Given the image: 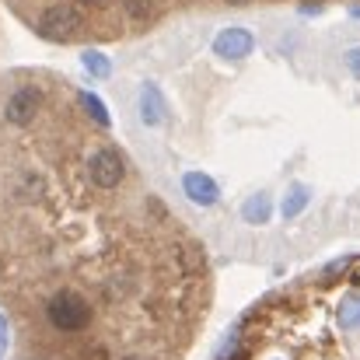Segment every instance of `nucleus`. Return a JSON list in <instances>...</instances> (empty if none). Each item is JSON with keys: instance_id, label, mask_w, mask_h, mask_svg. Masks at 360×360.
I'll use <instances>...</instances> for the list:
<instances>
[{"instance_id": "1", "label": "nucleus", "mask_w": 360, "mask_h": 360, "mask_svg": "<svg viewBox=\"0 0 360 360\" xmlns=\"http://www.w3.org/2000/svg\"><path fill=\"white\" fill-rule=\"evenodd\" d=\"M46 319H49L53 329H60V333H77V329H84V326L91 322V304H88L81 294H74V290H60V294L49 297Z\"/></svg>"}, {"instance_id": "17", "label": "nucleus", "mask_w": 360, "mask_h": 360, "mask_svg": "<svg viewBox=\"0 0 360 360\" xmlns=\"http://www.w3.org/2000/svg\"><path fill=\"white\" fill-rule=\"evenodd\" d=\"M231 4H241V0H231Z\"/></svg>"}, {"instance_id": "9", "label": "nucleus", "mask_w": 360, "mask_h": 360, "mask_svg": "<svg viewBox=\"0 0 360 360\" xmlns=\"http://www.w3.org/2000/svg\"><path fill=\"white\" fill-rule=\"evenodd\" d=\"M308 200H311V193H308V186H301V182H294V186L287 189V196H283V203H280V214H283L287 221H294V217H301V214H304V207H308Z\"/></svg>"}, {"instance_id": "11", "label": "nucleus", "mask_w": 360, "mask_h": 360, "mask_svg": "<svg viewBox=\"0 0 360 360\" xmlns=\"http://www.w3.org/2000/svg\"><path fill=\"white\" fill-rule=\"evenodd\" d=\"M81 109H84V112H88L95 122H98V126H109V122H112V120H109V112H105V105H102V102H98L91 91H81Z\"/></svg>"}, {"instance_id": "7", "label": "nucleus", "mask_w": 360, "mask_h": 360, "mask_svg": "<svg viewBox=\"0 0 360 360\" xmlns=\"http://www.w3.org/2000/svg\"><path fill=\"white\" fill-rule=\"evenodd\" d=\"M140 120H143V126H161L165 122V95L150 81L140 88Z\"/></svg>"}, {"instance_id": "10", "label": "nucleus", "mask_w": 360, "mask_h": 360, "mask_svg": "<svg viewBox=\"0 0 360 360\" xmlns=\"http://www.w3.org/2000/svg\"><path fill=\"white\" fill-rule=\"evenodd\" d=\"M336 319H340V326H343V329H360V294L343 297V304H340Z\"/></svg>"}, {"instance_id": "4", "label": "nucleus", "mask_w": 360, "mask_h": 360, "mask_svg": "<svg viewBox=\"0 0 360 360\" xmlns=\"http://www.w3.org/2000/svg\"><path fill=\"white\" fill-rule=\"evenodd\" d=\"M42 109V95L39 88H18L7 102H4V120L11 126H28Z\"/></svg>"}, {"instance_id": "8", "label": "nucleus", "mask_w": 360, "mask_h": 360, "mask_svg": "<svg viewBox=\"0 0 360 360\" xmlns=\"http://www.w3.org/2000/svg\"><path fill=\"white\" fill-rule=\"evenodd\" d=\"M241 217H245L248 224H269V217H273V200H269V193L248 196V200L241 203Z\"/></svg>"}, {"instance_id": "3", "label": "nucleus", "mask_w": 360, "mask_h": 360, "mask_svg": "<svg viewBox=\"0 0 360 360\" xmlns=\"http://www.w3.org/2000/svg\"><path fill=\"white\" fill-rule=\"evenodd\" d=\"M88 175H91V182L98 189H116L122 182V175H126V165H122L120 150H112V147L95 150L91 161H88Z\"/></svg>"}, {"instance_id": "5", "label": "nucleus", "mask_w": 360, "mask_h": 360, "mask_svg": "<svg viewBox=\"0 0 360 360\" xmlns=\"http://www.w3.org/2000/svg\"><path fill=\"white\" fill-rule=\"evenodd\" d=\"M182 193H186V200L196 203V207H214V203L221 200V189H217V182H214L207 172H186V175H182Z\"/></svg>"}, {"instance_id": "2", "label": "nucleus", "mask_w": 360, "mask_h": 360, "mask_svg": "<svg viewBox=\"0 0 360 360\" xmlns=\"http://www.w3.org/2000/svg\"><path fill=\"white\" fill-rule=\"evenodd\" d=\"M77 28H81V11L70 7V4H53V7H46L42 18H39V32H42L46 39H56V42L70 39Z\"/></svg>"}, {"instance_id": "14", "label": "nucleus", "mask_w": 360, "mask_h": 360, "mask_svg": "<svg viewBox=\"0 0 360 360\" xmlns=\"http://www.w3.org/2000/svg\"><path fill=\"white\" fill-rule=\"evenodd\" d=\"M347 67H350V70H354V74L360 77V46H357V49H350V53H347Z\"/></svg>"}, {"instance_id": "6", "label": "nucleus", "mask_w": 360, "mask_h": 360, "mask_svg": "<svg viewBox=\"0 0 360 360\" xmlns=\"http://www.w3.org/2000/svg\"><path fill=\"white\" fill-rule=\"evenodd\" d=\"M252 46H255V39H252L248 28H224L214 42V53L224 56V60H245L252 53Z\"/></svg>"}, {"instance_id": "13", "label": "nucleus", "mask_w": 360, "mask_h": 360, "mask_svg": "<svg viewBox=\"0 0 360 360\" xmlns=\"http://www.w3.org/2000/svg\"><path fill=\"white\" fill-rule=\"evenodd\" d=\"M238 333L231 329L228 336H224V343H221V350H217V360H238Z\"/></svg>"}, {"instance_id": "15", "label": "nucleus", "mask_w": 360, "mask_h": 360, "mask_svg": "<svg viewBox=\"0 0 360 360\" xmlns=\"http://www.w3.org/2000/svg\"><path fill=\"white\" fill-rule=\"evenodd\" d=\"M7 336H11V326H7V319L0 315V354L7 350Z\"/></svg>"}, {"instance_id": "18", "label": "nucleus", "mask_w": 360, "mask_h": 360, "mask_svg": "<svg viewBox=\"0 0 360 360\" xmlns=\"http://www.w3.org/2000/svg\"><path fill=\"white\" fill-rule=\"evenodd\" d=\"M126 360H136V357H126Z\"/></svg>"}, {"instance_id": "16", "label": "nucleus", "mask_w": 360, "mask_h": 360, "mask_svg": "<svg viewBox=\"0 0 360 360\" xmlns=\"http://www.w3.org/2000/svg\"><path fill=\"white\" fill-rule=\"evenodd\" d=\"M354 14H357V18H360V7H357V11H354Z\"/></svg>"}, {"instance_id": "12", "label": "nucleus", "mask_w": 360, "mask_h": 360, "mask_svg": "<svg viewBox=\"0 0 360 360\" xmlns=\"http://www.w3.org/2000/svg\"><path fill=\"white\" fill-rule=\"evenodd\" d=\"M81 63L95 74V77H109L112 74V63H109V56H102V53H95V49H88L84 56H81Z\"/></svg>"}]
</instances>
